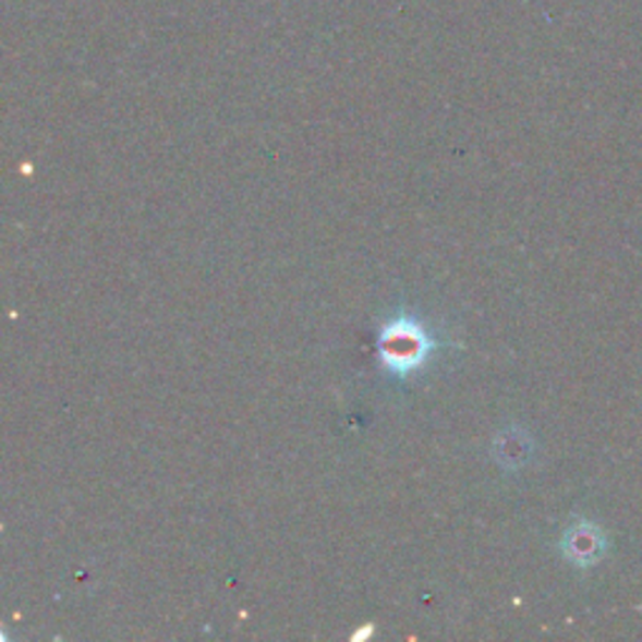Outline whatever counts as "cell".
I'll list each match as a JSON object with an SVG mask.
<instances>
[{
    "mask_svg": "<svg viewBox=\"0 0 642 642\" xmlns=\"http://www.w3.org/2000/svg\"><path fill=\"white\" fill-rule=\"evenodd\" d=\"M435 347V337L407 314L385 322L379 331V362L389 374L402 379L427 364Z\"/></svg>",
    "mask_w": 642,
    "mask_h": 642,
    "instance_id": "1",
    "label": "cell"
},
{
    "mask_svg": "<svg viewBox=\"0 0 642 642\" xmlns=\"http://www.w3.org/2000/svg\"><path fill=\"white\" fill-rule=\"evenodd\" d=\"M565 553L570 560L578 565H590L597 560V555L603 553V537L597 535L595 528H588V524H578L567 532L565 537Z\"/></svg>",
    "mask_w": 642,
    "mask_h": 642,
    "instance_id": "2",
    "label": "cell"
}]
</instances>
